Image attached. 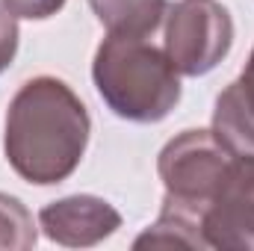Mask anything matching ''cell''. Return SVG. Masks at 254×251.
Instances as JSON below:
<instances>
[{
    "mask_svg": "<svg viewBox=\"0 0 254 251\" xmlns=\"http://www.w3.org/2000/svg\"><path fill=\"white\" fill-rule=\"evenodd\" d=\"M166 57L181 77H204L231 54L234 18L216 0H178L166 6Z\"/></svg>",
    "mask_w": 254,
    "mask_h": 251,
    "instance_id": "cell-4",
    "label": "cell"
},
{
    "mask_svg": "<svg viewBox=\"0 0 254 251\" xmlns=\"http://www.w3.org/2000/svg\"><path fill=\"white\" fill-rule=\"evenodd\" d=\"M0 3L15 18H27V21H45L65 6V0H0Z\"/></svg>",
    "mask_w": 254,
    "mask_h": 251,
    "instance_id": "cell-11",
    "label": "cell"
},
{
    "mask_svg": "<svg viewBox=\"0 0 254 251\" xmlns=\"http://www.w3.org/2000/svg\"><path fill=\"white\" fill-rule=\"evenodd\" d=\"M213 136L231 154H254V51L243 74L216 98Z\"/></svg>",
    "mask_w": 254,
    "mask_h": 251,
    "instance_id": "cell-7",
    "label": "cell"
},
{
    "mask_svg": "<svg viewBox=\"0 0 254 251\" xmlns=\"http://www.w3.org/2000/svg\"><path fill=\"white\" fill-rule=\"evenodd\" d=\"M36 222L27 204L0 192V251H27L36 246Z\"/></svg>",
    "mask_w": 254,
    "mask_h": 251,
    "instance_id": "cell-10",
    "label": "cell"
},
{
    "mask_svg": "<svg viewBox=\"0 0 254 251\" xmlns=\"http://www.w3.org/2000/svg\"><path fill=\"white\" fill-rule=\"evenodd\" d=\"M207 249L254 251V154H234L201 219Z\"/></svg>",
    "mask_w": 254,
    "mask_h": 251,
    "instance_id": "cell-5",
    "label": "cell"
},
{
    "mask_svg": "<svg viewBox=\"0 0 254 251\" xmlns=\"http://www.w3.org/2000/svg\"><path fill=\"white\" fill-rule=\"evenodd\" d=\"M98 24L113 36L148 39L166 18V0H89Z\"/></svg>",
    "mask_w": 254,
    "mask_h": 251,
    "instance_id": "cell-8",
    "label": "cell"
},
{
    "mask_svg": "<svg viewBox=\"0 0 254 251\" xmlns=\"http://www.w3.org/2000/svg\"><path fill=\"white\" fill-rule=\"evenodd\" d=\"M92 80L113 116L133 125L163 122L181 101L178 68L142 36L110 33L95 51Z\"/></svg>",
    "mask_w": 254,
    "mask_h": 251,
    "instance_id": "cell-2",
    "label": "cell"
},
{
    "mask_svg": "<svg viewBox=\"0 0 254 251\" xmlns=\"http://www.w3.org/2000/svg\"><path fill=\"white\" fill-rule=\"evenodd\" d=\"M18 54V18L0 3V74L12 65Z\"/></svg>",
    "mask_w": 254,
    "mask_h": 251,
    "instance_id": "cell-12",
    "label": "cell"
},
{
    "mask_svg": "<svg viewBox=\"0 0 254 251\" xmlns=\"http://www.w3.org/2000/svg\"><path fill=\"white\" fill-rule=\"evenodd\" d=\"M92 122L74 89L51 74L27 80L6 107L3 154L12 172L36 187L68 181L86 154Z\"/></svg>",
    "mask_w": 254,
    "mask_h": 251,
    "instance_id": "cell-1",
    "label": "cell"
},
{
    "mask_svg": "<svg viewBox=\"0 0 254 251\" xmlns=\"http://www.w3.org/2000/svg\"><path fill=\"white\" fill-rule=\"evenodd\" d=\"M39 228L51 243L68 249H89L110 240L122 228V213L98 195H65L42 207Z\"/></svg>",
    "mask_w": 254,
    "mask_h": 251,
    "instance_id": "cell-6",
    "label": "cell"
},
{
    "mask_svg": "<svg viewBox=\"0 0 254 251\" xmlns=\"http://www.w3.org/2000/svg\"><path fill=\"white\" fill-rule=\"evenodd\" d=\"M231 157L234 154L213 136V130H184L169 139L157 157V172L166 187L160 210L178 213L201 225Z\"/></svg>",
    "mask_w": 254,
    "mask_h": 251,
    "instance_id": "cell-3",
    "label": "cell"
},
{
    "mask_svg": "<svg viewBox=\"0 0 254 251\" xmlns=\"http://www.w3.org/2000/svg\"><path fill=\"white\" fill-rule=\"evenodd\" d=\"M148 246H178V249H207V240H204V231L198 222L184 219L178 213H169V210H160V219L133 243V249H148Z\"/></svg>",
    "mask_w": 254,
    "mask_h": 251,
    "instance_id": "cell-9",
    "label": "cell"
}]
</instances>
